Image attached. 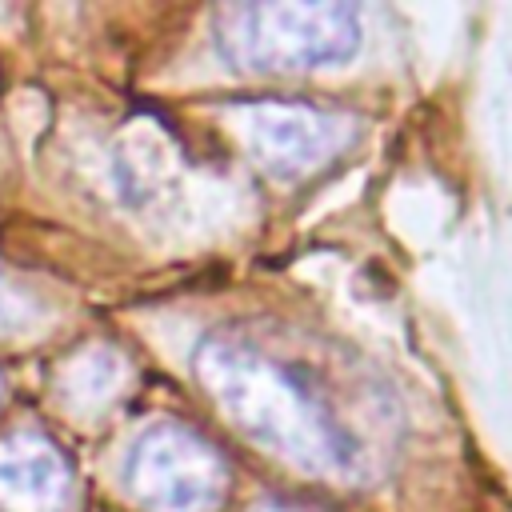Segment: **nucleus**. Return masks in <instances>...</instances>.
Segmentation results:
<instances>
[{"label": "nucleus", "mask_w": 512, "mask_h": 512, "mask_svg": "<svg viewBox=\"0 0 512 512\" xmlns=\"http://www.w3.org/2000/svg\"><path fill=\"white\" fill-rule=\"evenodd\" d=\"M200 372L204 388L224 404L228 420L280 456L332 472L356 464V440L296 364L248 344L212 340L200 352Z\"/></svg>", "instance_id": "obj_1"}, {"label": "nucleus", "mask_w": 512, "mask_h": 512, "mask_svg": "<svg viewBox=\"0 0 512 512\" xmlns=\"http://www.w3.org/2000/svg\"><path fill=\"white\" fill-rule=\"evenodd\" d=\"M216 40L236 68L300 72L348 60L360 20L344 4H240L220 16Z\"/></svg>", "instance_id": "obj_2"}, {"label": "nucleus", "mask_w": 512, "mask_h": 512, "mask_svg": "<svg viewBox=\"0 0 512 512\" xmlns=\"http://www.w3.org/2000/svg\"><path fill=\"white\" fill-rule=\"evenodd\" d=\"M128 480L152 512H212L224 492L220 456L188 428H156L140 436Z\"/></svg>", "instance_id": "obj_3"}, {"label": "nucleus", "mask_w": 512, "mask_h": 512, "mask_svg": "<svg viewBox=\"0 0 512 512\" xmlns=\"http://www.w3.org/2000/svg\"><path fill=\"white\" fill-rule=\"evenodd\" d=\"M260 164L272 168L276 176H296L332 148H340V128L332 116H320L312 108H260L256 120L248 124Z\"/></svg>", "instance_id": "obj_4"}, {"label": "nucleus", "mask_w": 512, "mask_h": 512, "mask_svg": "<svg viewBox=\"0 0 512 512\" xmlns=\"http://www.w3.org/2000/svg\"><path fill=\"white\" fill-rule=\"evenodd\" d=\"M68 496V468L40 436L0 444V512H56Z\"/></svg>", "instance_id": "obj_5"}]
</instances>
